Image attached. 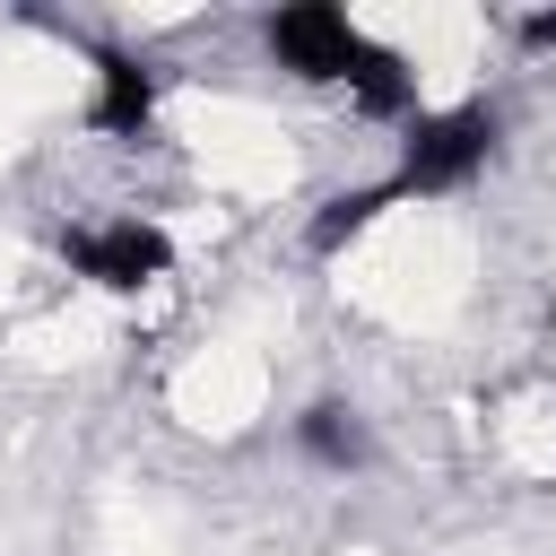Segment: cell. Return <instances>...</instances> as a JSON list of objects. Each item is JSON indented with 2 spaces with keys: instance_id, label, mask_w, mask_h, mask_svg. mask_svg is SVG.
I'll use <instances>...</instances> for the list:
<instances>
[{
  "instance_id": "cell-8",
  "label": "cell",
  "mask_w": 556,
  "mask_h": 556,
  "mask_svg": "<svg viewBox=\"0 0 556 556\" xmlns=\"http://www.w3.org/2000/svg\"><path fill=\"white\" fill-rule=\"evenodd\" d=\"M521 43H556V9H539V17H521Z\"/></svg>"
},
{
  "instance_id": "cell-4",
  "label": "cell",
  "mask_w": 556,
  "mask_h": 556,
  "mask_svg": "<svg viewBox=\"0 0 556 556\" xmlns=\"http://www.w3.org/2000/svg\"><path fill=\"white\" fill-rule=\"evenodd\" d=\"M87 122L113 130V139H139L156 122V70L130 61V52H96V104H87Z\"/></svg>"
},
{
  "instance_id": "cell-1",
  "label": "cell",
  "mask_w": 556,
  "mask_h": 556,
  "mask_svg": "<svg viewBox=\"0 0 556 556\" xmlns=\"http://www.w3.org/2000/svg\"><path fill=\"white\" fill-rule=\"evenodd\" d=\"M486 156H495V113H486V104L426 113V122L408 130V148H400L391 191H400V200H417V191H460V182H469Z\"/></svg>"
},
{
  "instance_id": "cell-7",
  "label": "cell",
  "mask_w": 556,
  "mask_h": 556,
  "mask_svg": "<svg viewBox=\"0 0 556 556\" xmlns=\"http://www.w3.org/2000/svg\"><path fill=\"white\" fill-rule=\"evenodd\" d=\"M348 87H356V104H365V113H408V61H400V52H382V43H365V52H356Z\"/></svg>"
},
{
  "instance_id": "cell-6",
  "label": "cell",
  "mask_w": 556,
  "mask_h": 556,
  "mask_svg": "<svg viewBox=\"0 0 556 556\" xmlns=\"http://www.w3.org/2000/svg\"><path fill=\"white\" fill-rule=\"evenodd\" d=\"M400 191H391V174L382 182H356V191H339V200H321V217H313V252H339V243H356L382 208H391Z\"/></svg>"
},
{
  "instance_id": "cell-5",
  "label": "cell",
  "mask_w": 556,
  "mask_h": 556,
  "mask_svg": "<svg viewBox=\"0 0 556 556\" xmlns=\"http://www.w3.org/2000/svg\"><path fill=\"white\" fill-rule=\"evenodd\" d=\"M295 443H304L321 469H356V460H365V426H356L348 400H313V408L295 417Z\"/></svg>"
},
{
  "instance_id": "cell-2",
  "label": "cell",
  "mask_w": 556,
  "mask_h": 556,
  "mask_svg": "<svg viewBox=\"0 0 556 556\" xmlns=\"http://www.w3.org/2000/svg\"><path fill=\"white\" fill-rule=\"evenodd\" d=\"M61 252H70L78 278H96V287H113V295H139V287H156V278L174 269V243H165V226H148V217L78 226V235H61Z\"/></svg>"
},
{
  "instance_id": "cell-3",
  "label": "cell",
  "mask_w": 556,
  "mask_h": 556,
  "mask_svg": "<svg viewBox=\"0 0 556 556\" xmlns=\"http://www.w3.org/2000/svg\"><path fill=\"white\" fill-rule=\"evenodd\" d=\"M269 52H278L295 78H348L356 52H365V35H356L348 9H330V0H295V9L269 17Z\"/></svg>"
}]
</instances>
